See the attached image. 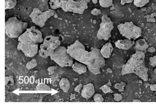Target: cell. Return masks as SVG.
I'll use <instances>...</instances> for the list:
<instances>
[{"mask_svg":"<svg viewBox=\"0 0 156 107\" xmlns=\"http://www.w3.org/2000/svg\"><path fill=\"white\" fill-rule=\"evenodd\" d=\"M100 50L94 48H91L89 52L86 50L84 46L79 40L68 46L67 48V53L73 58L87 66L92 63L97 58L101 55Z\"/></svg>","mask_w":156,"mask_h":107,"instance_id":"1","label":"cell"},{"mask_svg":"<svg viewBox=\"0 0 156 107\" xmlns=\"http://www.w3.org/2000/svg\"><path fill=\"white\" fill-rule=\"evenodd\" d=\"M90 0H50L49 4L53 10L61 8L64 11L82 14L88 8Z\"/></svg>","mask_w":156,"mask_h":107,"instance_id":"2","label":"cell"},{"mask_svg":"<svg viewBox=\"0 0 156 107\" xmlns=\"http://www.w3.org/2000/svg\"><path fill=\"white\" fill-rule=\"evenodd\" d=\"M28 23L19 20L16 16L9 18L5 22V32L9 38H18L27 28Z\"/></svg>","mask_w":156,"mask_h":107,"instance_id":"3","label":"cell"},{"mask_svg":"<svg viewBox=\"0 0 156 107\" xmlns=\"http://www.w3.org/2000/svg\"><path fill=\"white\" fill-rule=\"evenodd\" d=\"M62 40L58 36L52 35L46 36L40 45L38 51L39 55L45 58L50 57L55 50L60 46Z\"/></svg>","mask_w":156,"mask_h":107,"instance_id":"4","label":"cell"},{"mask_svg":"<svg viewBox=\"0 0 156 107\" xmlns=\"http://www.w3.org/2000/svg\"><path fill=\"white\" fill-rule=\"evenodd\" d=\"M117 27L122 36L130 40L136 39L141 35V28L135 25L132 22L119 24Z\"/></svg>","mask_w":156,"mask_h":107,"instance_id":"5","label":"cell"},{"mask_svg":"<svg viewBox=\"0 0 156 107\" xmlns=\"http://www.w3.org/2000/svg\"><path fill=\"white\" fill-rule=\"evenodd\" d=\"M50 57L61 67L72 66L73 64V58L67 53V48L63 46H58Z\"/></svg>","mask_w":156,"mask_h":107,"instance_id":"6","label":"cell"},{"mask_svg":"<svg viewBox=\"0 0 156 107\" xmlns=\"http://www.w3.org/2000/svg\"><path fill=\"white\" fill-rule=\"evenodd\" d=\"M145 55L142 51H136L128 60L126 63L122 67V75L134 72L139 66L144 65Z\"/></svg>","mask_w":156,"mask_h":107,"instance_id":"7","label":"cell"},{"mask_svg":"<svg viewBox=\"0 0 156 107\" xmlns=\"http://www.w3.org/2000/svg\"><path fill=\"white\" fill-rule=\"evenodd\" d=\"M97 37L99 40L107 41L111 36V32L114 28L113 23L106 15H102Z\"/></svg>","mask_w":156,"mask_h":107,"instance_id":"8","label":"cell"},{"mask_svg":"<svg viewBox=\"0 0 156 107\" xmlns=\"http://www.w3.org/2000/svg\"><path fill=\"white\" fill-rule=\"evenodd\" d=\"M55 13V11L50 9L42 12L37 8H34L29 15L32 22L36 25L42 28L45 25L47 21Z\"/></svg>","mask_w":156,"mask_h":107,"instance_id":"9","label":"cell"},{"mask_svg":"<svg viewBox=\"0 0 156 107\" xmlns=\"http://www.w3.org/2000/svg\"><path fill=\"white\" fill-rule=\"evenodd\" d=\"M17 48L21 51L26 56L33 57L38 52V44L27 45L18 42Z\"/></svg>","mask_w":156,"mask_h":107,"instance_id":"10","label":"cell"},{"mask_svg":"<svg viewBox=\"0 0 156 107\" xmlns=\"http://www.w3.org/2000/svg\"><path fill=\"white\" fill-rule=\"evenodd\" d=\"M95 93V89L93 84L90 83L84 85L82 90L81 95L86 99L92 97Z\"/></svg>","mask_w":156,"mask_h":107,"instance_id":"11","label":"cell"},{"mask_svg":"<svg viewBox=\"0 0 156 107\" xmlns=\"http://www.w3.org/2000/svg\"><path fill=\"white\" fill-rule=\"evenodd\" d=\"M115 47L119 49L128 50L133 45L131 40L127 38L123 40H118L115 42Z\"/></svg>","mask_w":156,"mask_h":107,"instance_id":"12","label":"cell"},{"mask_svg":"<svg viewBox=\"0 0 156 107\" xmlns=\"http://www.w3.org/2000/svg\"><path fill=\"white\" fill-rule=\"evenodd\" d=\"M113 49L111 43L108 42L102 47L100 50V53L104 58H108L111 55Z\"/></svg>","mask_w":156,"mask_h":107,"instance_id":"13","label":"cell"},{"mask_svg":"<svg viewBox=\"0 0 156 107\" xmlns=\"http://www.w3.org/2000/svg\"><path fill=\"white\" fill-rule=\"evenodd\" d=\"M149 45L147 42L144 39L137 40L135 43L134 48L136 51H146Z\"/></svg>","mask_w":156,"mask_h":107,"instance_id":"14","label":"cell"},{"mask_svg":"<svg viewBox=\"0 0 156 107\" xmlns=\"http://www.w3.org/2000/svg\"><path fill=\"white\" fill-rule=\"evenodd\" d=\"M73 70L79 74H81L87 71V66L81 63L75 62L72 66Z\"/></svg>","mask_w":156,"mask_h":107,"instance_id":"15","label":"cell"},{"mask_svg":"<svg viewBox=\"0 0 156 107\" xmlns=\"http://www.w3.org/2000/svg\"><path fill=\"white\" fill-rule=\"evenodd\" d=\"M59 85L64 92L67 93L70 88V82L67 79L62 78L59 82Z\"/></svg>","mask_w":156,"mask_h":107,"instance_id":"16","label":"cell"},{"mask_svg":"<svg viewBox=\"0 0 156 107\" xmlns=\"http://www.w3.org/2000/svg\"><path fill=\"white\" fill-rule=\"evenodd\" d=\"M16 0H5V10L13 8L16 5Z\"/></svg>","mask_w":156,"mask_h":107,"instance_id":"17","label":"cell"},{"mask_svg":"<svg viewBox=\"0 0 156 107\" xmlns=\"http://www.w3.org/2000/svg\"><path fill=\"white\" fill-rule=\"evenodd\" d=\"M150 0H133L134 5L138 7H142L149 3Z\"/></svg>","mask_w":156,"mask_h":107,"instance_id":"18","label":"cell"},{"mask_svg":"<svg viewBox=\"0 0 156 107\" xmlns=\"http://www.w3.org/2000/svg\"><path fill=\"white\" fill-rule=\"evenodd\" d=\"M113 0H99L100 5L102 7L108 8L112 4Z\"/></svg>","mask_w":156,"mask_h":107,"instance_id":"19","label":"cell"},{"mask_svg":"<svg viewBox=\"0 0 156 107\" xmlns=\"http://www.w3.org/2000/svg\"><path fill=\"white\" fill-rule=\"evenodd\" d=\"M36 88L37 90L39 91H50L51 90L49 86L44 84H38L36 86Z\"/></svg>","mask_w":156,"mask_h":107,"instance_id":"20","label":"cell"},{"mask_svg":"<svg viewBox=\"0 0 156 107\" xmlns=\"http://www.w3.org/2000/svg\"><path fill=\"white\" fill-rule=\"evenodd\" d=\"M37 65V62L35 59H33L27 62L26 64V67L29 69L35 68Z\"/></svg>","mask_w":156,"mask_h":107,"instance_id":"21","label":"cell"},{"mask_svg":"<svg viewBox=\"0 0 156 107\" xmlns=\"http://www.w3.org/2000/svg\"><path fill=\"white\" fill-rule=\"evenodd\" d=\"M99 89L105 93L113 92V91L111 89L110 87L106 84L104 85Z\"/></svg>","mask_w":156,"mask_h":107,"instance_id":"22","label":"cell"},{"mask_svg":"<svg viewBox=\"0 0 156 107\" xmlns=\"http://www.w3.org/2000/svg\"><path fill=\"white\" fill-rule=\"evenodd\" d=\"M93 99L94 102H102L104 100L102 95L98 93L94 95L93 97Z\"/></svg>","mask_w":156,"mask_h":107,"instance_id":"23","label":"cell"},{"mask_svg":"<svg viewBox=\"0 0 156 107\" xmlns=\"http://www.w3.org/2000/svg\"><path fill=\"white\" fill-rule=\"evenodd\" d=\"M14 84L13 79L9 77H5V84L6 85H13Z\"/></svg>","mask_w":156,"mask_h":107,"instance_id":"24","label":"cell"},{"mask_svg":"<svg viewBox=\"0 0 156 107\" xmlns=\"http://www.w3.org/2000/svg\"><path fill=\"white\" fill-rule=\"evenodd\" d=\"M101 12L100 9L95 8L91 11V13L94 16H97L101 14Z\"/></svg>","mask_w":156,"mask_h":107,"instance_id":"25","label":"cell"},{"mask_svg":"<svg viewBox=\"0 0 156 107\" xmlns=\"http://www.w3.org/2000/svg\"><path fill=\"white\" fill-rule=\"evenodd\" d=\"M150 64L152 66L156 65V55L150 58Z\"/></svg>","mask_w":156,"mask_h":107,"instance_id":"26","label":"cell"},{"mask_svg":"<svg viewBox=\"0 0 156 107\" xmlns=\"http://www.w3.org/2000/svg\"><path fill=\"white\" fill-rule=\"evenodd\" d=\"M122 99V96L121 94L118 93H115L114 94V99L115 101L119 102L121 101Z\"/></svg>","mask_w":156,"mask_h":107,"instance_id":"27","label":"cell"},{"mask_svg":"<svg viewBox=\"0 0 156 107\" xmlns=\"http://www.w3.org/2000/svg\"><path fill=\"white\" fill-rule=\"evenodd\" d=\"M133 1V0H121L120 4L122 5H123L126 3H132Z\"/></svg>","mask_w":156,"mask_h":107,"instance_id":"28","label":"cell"},{"mask_svg":"<svg viewBox=\"0 0 156 107\" xmlns=\"http://www.w3.org/2000/svg\"><path fill=\"white\" fill-rule=\"evenodd\" d=\"M82 86V85L80 83L77 85L74 89V91L78 92H79Z\"/></svg>","mask_w":156,"mask_h":107,"instance_id":"29","label":"cell"},{"mask_svg":"<svg viewBox=\"0 0 156 107\" xmlns=\"http://www.w3.org/2000/svg\"><path fill=\"white\" fill-rule=\"evenodd\" d=\"M115 88L116 89H119L123 87L121 83H117L115 85Z\"/></svg>","mask_w":156,"mask_h":107,"instance_id":"30","label":"cell"},{"mask_svg":"<svg viewBox=\"0 0 156 107\" xmlns=\"http://www.w3.org/2000/svg\"><path fill=\"white\" fill-rule=\"evenodd\" d=\"M150 88L151 90L156 91V84H153L150 85Z\"/></svg>","mask_w":156,"mask_h":107,"instance_id":"31","label":"cell"},{"mask_svg":"<svg viewBox=\"0 0 156 107\" xmlns=\"http://www.w3.org/2000/svg\"><path fill=\"white\" fill-rule=\"evenodd\" d=\"M153 48V47H150V48H147V51L148 52H151V51H152V52H154L155 51V50H152V49Z\"/></svg>","mask_w":156,"mask_h":107,"instance_id":"32","label":"cell"},{"mask_svg":"<svg viewBox=\"0 0 156 107\" xmlns=\"http://www.w3.org/2000/svg\"><path fill=\"white\" fill-rule=\"evenodd\" d=\"M75 95L74 94H72L70 96V98L71 99H73L75 98Z\"/></svg>","mask_w":156,"mask_h":107,"instance_id":"33","label":"cell"},{"mask_svg":"<svg viewBox=\"0 0 156 107\" xmlns=\"http://www.w3.org/2000/svg\"><path fill=\"white\" fill-rule=\"evenodd\" d=\"M107 71L109 73H112V69L109 68H108L107 69Z\"/></svg>","mask_w":156,"mask_h":107,"instance_id":"34","label":"cell"},{"mask_svg":"<svg viewBox=\"0 0 156 107\" xmlns=\"http://www.w3.org/2000/svg\"><path fill=\"white\" fill-rule=\"evenodd\" d=\"M93 3L94 4H97L98 2V0H92Z\"/></svg>","mask_w":156,"mask_h":107,"instance_id":"35","label":"cell"},{"mask_svg":"<svg viewBox=\"0 0 156 107\" xmlns=\"http://www.w3.org/2000/svg\"><path fill=\"white\" fill-rule=\"evenodd\" d=\"M124 87H122L119 89V91L120 92H122L124 91Z\"/></svg>","mask_w":156,"mask_h":107,"instance_id":"36","label":"cell"},{"mask_svg":"<svg viewBox=\"0 0 156 107\" xmlns=\"http://www.w3.org/2000/svg\"><path fill=\"white\" fill-rule=\"evenodd\" d=\"M106 85H108V86H112L111 83V82L110 81H109L106 84Z\"/></svg>","mask_w":156,"mask_h":107,"instance_id":"37","label":"cell"},{"mask_svg":"<svg viewBox=\"0 0 156 107\" xmlns=\"http://www.w3.org/2000/svg\"><path fill=\"white\" fill-rule=\"evenodd\" d=\"M134 102H141V101H140V100H135V101H134Z\"/></svg>","mask_w":156,"mask_h":107,"instance_id":"38","label":"cell"}]
</instances>
